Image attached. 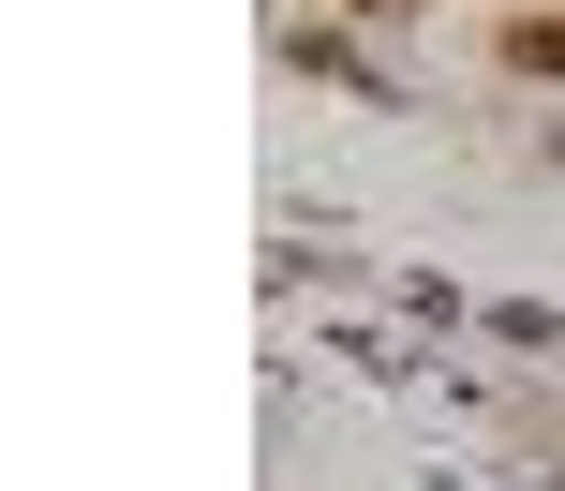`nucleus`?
<instances>
[{
    "label": "nucleus",
    "instance_id": "1",
    "mask_svg": "<svg viewBox=\"0 0 565 491\" xmlns=\"http://www.w3.org/2000/svg\"><path fill=\"white\" fill-rule=\"evenodd\" d=\"M491 60H507V75H536V89H551V75H565V15H536V0H521V15L491 30Z\"/></svg>",
    "mask_w": 565,
    "mask_h": 491
},
{
    "label": "nucleus",
    "instance_id": "2",
    "mask_svg": "<svg viewBox=\"0 0 565 491\" xmlns=\"http://www.w3.org/2000/svg\"><path fill=\"white\" fill-rule=\"evenodd\" d=\"M328 15H417V0H328Z\"/></svg>",
    "mask_w": 565,
    "mask_h": 491
}]
</instances>
